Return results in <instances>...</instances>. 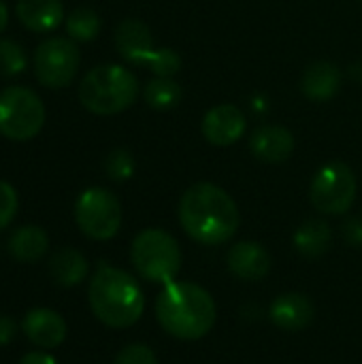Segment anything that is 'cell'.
Wrapping results in <instances>:
<instances>
[{"label": "cell", "mask_w": 362, "mask_h": 364, "mask_svg": "<svg viewBox=\"0 0 362 364\" xmlns=\"http://www.w3.org/2000/svg\"><path fill=\"white\" fill-rule=\"evenodd\" d=\"M179 222L183 230L203 245L230 241L241 224L237 203L215 183H194L179 200Z\"/></svg>", "instance_id": "cell-1"}, {"label": "cell", "mask_w": 362, "mask_h": 364, "mask_svg": "<svg viewBox=\"0 0 362 364\" xmlns=\"http://www.w3.org/2000/svg\"><path fill=\"white\" fill-rule=\"evenodd\" d=\"M160 326L183 341L205 337L215 324V303L211 294L192 282H171L156 301Z\"/></svg>", "instance_id": "cell-2"}, {"label": "cell", "mask_w": 362, "mask_h": 364, "mask_svg": "<svg viewBox=\"0 0 362 364\" xmlns=\"http://www.w3.org/2000/svg\"><path fill=\"white\" fill-rule=\"evenodd\" d=\"M92 314L109 328H128L143 316L145 299L137 279L122 269L100 264L87 288Z\"/></svg>", "instance_id": "cell-3"}, {"label": "cell", "mask_w": 362, "mask_h": 364, "mask_svg": "<svg viewBox=\"0 0 362 364\" xmlns=\"http://www.w3.org/2000/svg\"><path fill=\"white\" fill-rule=\"evenodd\" d=\"M137 94V77L119 64H100L79 83V102L94 115L122 113L132 107Z\"/></svg>", "instance_id": "cell-4"}, {"label": "cell", "mask_w": 362, "mask_h": 364, "mask_svg": "<svg viewBox=\"0 0 362 364\" xmlns=\"http://www.w3.org/2000/svg\"><path fill=\"white\" fill-rule=\"evenodd\" d=\"M130 260L143 279L166 286L181 269V250L166 230L147 228L134 237Z\"/></svg>", "instance_id": "cell-5"}, {"label": "cell", "mask_w": 362, "mask_h": 364, "mask_svg": "<svg viewBox=\"0 0 362 364\" xmlns=\"http://www.w3.org/2000/svg\"><path fill=\"white\" fill-rule=\"evenodd\" d=\"M45 126V105L36 92L11 85L0 92V134L9 141H30Z\"/></svg>", "instance_id": "cell-6"}, {"label": "cell", "mask_w": 362, "mask_h": 364, "mask_svg": "<svg viewBox=\"0 0 362 364\" xmlns=\"http://www.w3.org/2000/svg\"><path fill=\"white\" fill-rule=\"evenodd\" d=\"M75 222L79 230L94 241H109L122 226V205L105 188H87L75 203Z\"/></svg>", "instance_id": "cell-7"}, {"label": "cell", "mask_w": 362, "mask_h": 364, "mask_svg": "<svg viewBox=\"0 0 362 364\" xmlns=\"http://www.w3.org/2000/svg\"><path fill=\"white\" fill-rule=\"evenodd\" d=\"M356 192L358 183L354 171L344 162H329L316 173L309 188V200L320 213L341 215L354 205Z\"/></svg>", "instance_id": "cell-8"}, {"label": "cell", "mask_w": 362, "mask_h": 364, "mask_svg": "<svg viewBox=\"0 0 362 364\" xmlns=\"http://www.w3.org/2000/svg\"><path fill=\"white\" fill-rule=\"evenodd\" d=\"M34 75L41 85L49 90H60L70 85L75 79L81 53L73 38L66 36H49L34 51Z\"/></svg>", "instance_id": "cell-9"}, {"label": "cell", "mask_w": 362, "mask_h": 364, "mask_svg": "<svg viewBox=\"0 0 362 364\" xmlns=\"http://www.w3.org/2000/svg\"><path fill=\"white\" fill-rule=\"evenodd\" d=\"M245 132V115L235 105H218L203 117V136L218 147L233 145Z\"/></svg>", "instance_id": "cell-10"}, {"label": "cell", "mask_w": 362, "mask_h": 364, "mask_svg": "<svg viewBox=\"0 0 362 364\" xmlns=\"http://www.w3.org/2000/svg\"><path fill=\"white\" fill-rule=\"evenodd\" d=\"M21 333L30 343L43 350H53L66 339V322L53 309H32L21 320Z\"/></svg>", "instance_id": "cell-11"}, {"label": "cell", "mask_w": 362, "mask_h": 364, "mask_svg": "<svg viewBox=\"0 0 362 364\" xmlns=\"http://www.w3.org/2000/svg\"><path fill=\"white\" fill-rule=\"evenodd\" d=\"M228 269L243 282H260L271 271V256L269 252L254 241H241L230 247L228 252Z\"/></svg>", "instance_id": "cell-12"}, {"label": "cell", "mask_w": 362, "mask_h": 364, "mask_svg": "<svg viewBox=\"0 0 362 364\" xmlns=\"http://www.w3.org/2000/svg\"><path fill=\"white\" fill-rule=\"evenodd\" d=\"M115 47L117 53L130 64L147 66L154 55V41L149 28L139 19H124L115 30Z\"/></svg>", "instance_id": "cell-13"}, {"label": "cell", "mask_w": 362, "mask_h": 364, "mask_svg": "<svg viewBox=\"0 0 362 364\" xmlns=\"http://www.w3.org/2000/svg\"><path fill=\"white\" fill-rule=\"evenodd\" d=\"M252 154L269 164H280L288 160L294 151V136L284 126H260L250 136Z\"/></svg>", "instance_id": "cell-14"}, {"label": "cell", "mask_w": 362, "mask_h": 364, "mask_svg": "<svg viewBox=\"0 0 362 364\" xmlns=\"http://www.w3.org/2000/svg\"><path fill=\"white\" fill-rule=\"evenodd\" d=\"M15 15L26 30L47 34L62 26L64 6L60 0H17Z\"/></svg>", "instance_id": "cell-15"}, {"label": "cell", "mask_w": 362, "mask_h": 364, "mask_svg": "<svg viewBox=\"0 0 362 364\" xmlns=\"http://www.w3.org/2000/svg\"><path fill=\"white\" fill-rule=\"evenodd\" d=\"M269 316L277 328L297 333V331H303L314 320V305L305 294L290 292V294H282L273 301Z\"/></svg>", "instance_id": "cell-16"}, {"label": "cell", "mask_w": 362, "mask_h": 364, "mask_svg": "<svg viewBox=\"0 0 362 364\" xmlns=\"http://www.w3.org/2000/svg\"><path fill=\"white\" fill-rule=\"evenodd\" d=\"M341 85V70L337 64L320 60L307 66L301 79V90L312 100H329L339 92Z\"/></svg>", "instance_id": "cell-17"}, {"label": "cell", "mask_w": 362, "mask_h": 364, "mask_svg": "<svg viewBox=\"0 0 362 364\" xmlns=\"http://www.w3.org/2000/svg\"><path fill=\"white\" fill-rule=\"evenodd\" d=\"M6 250L9 254L23 264H32L38 262L47 250H49V237L41 226H19L17 230L11 232L9 241H6Z\"/></svg>", "instance_id": "cell-18"}, {"label": "cell", "mask_w": 362, "mask_h": 364, "mask_svg": "<svg viewBox=\"0 0 362 364\" xmlns=\"http://www.w3.org/2000/svg\"><path fill=\"white\" fill-rule=\"evenodd\" d=\"M49 273L53 282L62 288L79 286L87 275V260L81 252L73 247L58 250L49 260Z\"/></svg>", "instance_id": "cell-19"}, {"label": "cell", "mask_w": 362, "mask_h": 364, "mask_svg": "<svg viewBox=\"0 0 362 364\" xmlns=\"http://www.w3.org/2000/svg\"><path fill=\"white\" fill-rule=\"evenodd\" d=\"M331 245V228L322 220H307L294 232V247L305 258H320Z\"/></svg>", "instance_id": "cell-20"}, {"label": "cell", "mask_w": 362, "mask_h": 364, "mask_svg": "<svg viewBox=\"0 0 362 364\" xmlns=\"http://www.w3.org/2000/svg\"><path fill=\"white\" fill-rule=\"evenodd\" d=\"M143 96L151 109L164 111V109H173L181 102V87L169 77H156L145 85Z\"/></svg>", "instance_id": "cell-21"}, {"label": "cell", "mask_w": 362, "mask_h": 364, "mask_svg": "<svg viewBox=\"0 0 362 364\" xmlns=\"http://www.w3.org/2000/svg\"><path fill=\"white\" fill-rule=\"evenodd\" d=\"M66 32L73 41H94L100 32V17L90 6H79L66 17Z\"/></svg>", "instance_id": "cell-22"}, {"label": "cell", "mask_w": 362, "mask_h": 364, "mask_svg": "<svg viewBox=\"0 0 362 364\" xmlns=\"http://www.w3.org/2000/svg\"><path fill=\"white\" fill-rule=\"evenodd\" d=\"M28 58L17 41L0 38V77H17L26 70Z\"/></svg>", "instance_id": "cell-23"}, {"label": "cell", "mask_w": 362, "mask_h": 364, "mask_svg": "<svg viewBox=\"0 0 362 364\" xmlns=\"http://www.w3.org/2000/svg\"><path fill=\"white\" fill-rule=\"evenodd\" d=\"M105 171L113 181H126L134 173V158L126 149H113L105 160Z\"/></svg>", "instance_id": "cell-24"}, {"label": "cell", "mask_w": 362, "mask_h": 364, "mask_svg": "<svg viewBox=\"0 0 362 364\" xmlns=\"http://www.w3.org/2000/svg\"><path fill=\"white\" fill-rule=\"evenodd\" d=\"M147 68L158 75V77H171L175 73H179L181 68V58L173 51V49H156L154 55L147 62Z\"/></svg>", "instance_id": "cell-25"}, {"label": "cell", "mask_w": 362, "mask_h": 364, "mask_svg": "<svg viewBox=\"0 0 362 364\" xmlns=\"http://www.w3.org/2000/svg\"><path fill=\"white\" fill-rule=\"evenodd\" d=\"M19 198L11 183L0 179V230H4L17 215Z\"/></svg>", "instance_id": "cell-26"}, {"label": "cell", "mask_w": 362, "mask_h": 364, "mask_svg": "<svg viewBox=\"0 0 362 364\" xmlns=\"http://www.w3.org/2000/svg\"><path fill=\"white\" fill-rule=\"evenodd\" d=\"M113 364H158V358L147 346L132 343L115 356Z\"/></svg>", "instance_id": "cell-27"}, {"label": "cell", "mask_w": 362, "mask_h": 364, "mask_svg": "<svg viewBox=\"0 0 362 364\" xmlns=\"http://www.w3.org/2000/svg\"><path fill=\"white\" fill-rule=\"evenodd\" d=\"M17 335V324L11 316H4L0 314V348L2 346H9Z\"/></svg>", "instance_id": "cell-28"}, {"label": "cell", "mask_w": 362, "mask_h": 364, "mask_svg": "<svg viewBox=\"0 0 362 364\" xmlns=\"http://www.w3.org/2000/svg\"><path fill=\"white\" fill-rule=\"evenodd\" d=\"M346 237H348V241H350V243H354V245H361L362 243V220L354 218V220H350V222L346 224Z\"/></svg>", "instance_id": "cell-29"}, {"label": "cell", "mask_w": 362, "mask_h": 364, "mask_svg": "<svg viewBox=\"0 0 362 364\" xmlns=\"http://www.w3.org/2000/svg\"><path fill=\"white\" fill-rule=\"evenodd\" d=\"M19 364H58V360L53 356L45 354V352H28V354L21 356Z\"/></svg>", "instance_id": "cell-30"}, {"label": "cell", "mask_w": 362, "mask_h": 364, "mask_svg": "<svg viewBox=\"0 0 362 364\" xmlns=\"http://www.w3.org/2000/svg\"><path fill=\"white\" fill-rule=\"evenodd\" d=\"M6 23H9V9H6V4L0 0V34L4 32Z\"/></svg>", "instance_id": "cell-31"}]
</instances>
